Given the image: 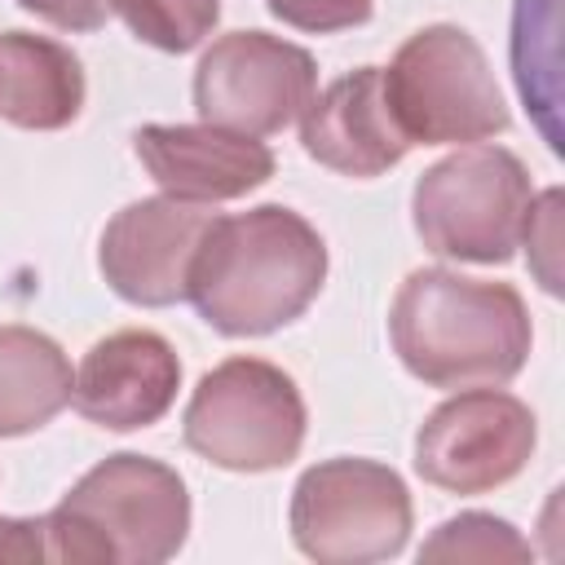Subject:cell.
<instances>
[{"label":"cell","instance_id":"6da1fadb","mask_svg":"<svg viewBox=\"0 0 565 565\" xmlns=\"http://www.w3.org/2000/svg\"><path fill=\"white\" fill-rule=\"evenodd\" d=\"M327 282V243L291 207L212 216L185 300L221 335H269L296 322Z\"/></svg>","mask_w":565,"mask_h":565},{"label":"cell","instance_id":"7a4b0ae2","mask_svg":"<svg viewBox=\"0 0 565 565\" xmlns=\"http://www.w3.org/2000/svg\"><path fill=\"white\" fill-rule=\"evenodd\" d=\"M393 353L428 388L508 384L530 358V309L512 282L415 269L388 313Z\"/></svg>","mask_w":565,"mask_h":565},{"label":"cell","instance_id":"3957f363","mask_svg":"<svg viewBox=\"0 0 565 565\" xmlns=\"http://www.w3.org/2000/svg\"><path fill=\"white\" fill-rule=\"evenodd\" d=\"M185 530L190 494L177 468L124 450L88 468L44 516V552L71 565H159L181 552Z\"/></svg>","mask_w":565,"mask_h":565},{"label":"cell","instance_id":"277c9868","mask_svg":"<svg viewBox=\"0 0 565 565\" xmlns=\"http://www.w3.org/2000/svg\"><path fill=\"white\" fill-rule=\"evenodd\" d=\"M530 203V172L503 146H463L437 159L411 194L415 234L424 238V247L468 265L512 260Z\"/></svg>","mask_w":565,"mask_h":565},{"label":"cell","instance_id":"5b68a950","mask_svg":"<svg viewBox=\"0 0 565 565\" xmlns=\"http://www.w3.org/2000/svg\"><path fill=\"white\" fill-rule=\"evenodd\" d=\"M384 97L411 146L486 141L508 128V106L481 44L450 22L415 31L388 62Z\"/></svg>","mask_w":565,"mask_h":565},{"label":"cell","instance_id":"8992f818","mask_svg":"<svg viewBox=\"0 0 565 565\" xmlns=\"http://www.w3.org/2000/svg\"><path fill=\"white\" fill-rule=\"evenodd\" d=\"M185 446L230 472H274L305 446V397L296 380L260 358H225L185 406Z\"/></svg>","mask_w":565,"mask_h":565},{"label":"cell","instance_id":"52a82bcc","mask_svg":"<svg viewBox=\"0 0 565 565\" xmlns=\"http://www.w3.org/2000/svg\"><path fill=\"white\" fill-rule=\"evenodd\" d=\"M291 539L318 565L388 561L411 539V490L375 459H327L291 490Z\"/></svg>","mask_w":565,"mask_h":565},{"label":"cell","instance_id":"ba28073f","mask_svg":"<svg viewBox=\"0 0 565 565\" xmlns=\"http://www.w3.org/2000/svg\"><path fill=\"white\" fill-rule=\"evenodd\" d=\"M318 93L309 49L269 31H230L212 40L194 71V110L203 124L269 137L305 115Z\"/></svg>","mask_w":565,"mask_h":565},{"label":"cell","instance_id":"9c48e42d","mask_svg":"<svg viewBox=\"0 0 565 565\" xmlns=\"http://www.w3.org/2000/svg\"><path fill=\"white\" fill-rule=\"evenodd\" d=\"M534 411L503 388H468L446 397L415 433V472L450 494H486L508 486L534 455Z\"/></svg>","mask_w":565,"mask_h":565},{"label":"cell","instance_id":"30bf717a","mask_svg":"<svg viewBox=\"0 0 565 565\" xmlns=\"http://www.w3.org/2000/svg\"><path fill=\"white\" fill-rule=\"evenodd\" d=\"M212 225V212L203 203L185 199H137L119 207L97 247L102 278L110 291L141 309H163L185 300L190 265L199 256V243Z\"/></svg>","mask_w":565,"mask_h":565},{"label":"cell","instance_id":"8fae6325","mask_svg":"<svg viewBox=\"0 0 565 565\" xmlns=\"http://www.w3.org/2000/svg\"><path fill=\"white\" fill-rule=\"evenodd\" d=\"M181 388L177 349L146 327H124L97 340L71 384L75 411L110 433H132L168 415Z\"/></svg>","mask_w":565,"mask_h":565},{"label":"cell","instance_id":"7c38bea8","mask_svg":"<svg viewBox=\"0 0 565 565\" xmlns=\"http://www.w3.org/2000/svg\"><path fill=\"white\" fill-rule=\"evenodd\" d=\"M154 185L185 203H225L274 177V150L216 124H146L132 137Z\"/></svg>","mask_w":565,"mask_h":565},{"label":"cell","instance_id":"4fadbf2b","mask_svg":"<svg viewBox=\"0 0 565 565\" xmlns=\"http://www.w3.org/2000/svg\"><path fill=\"white\" fill-rule=\"evenodd\" d=\"M300 146L309 159L344 177H380L402 163L411 141L388 110L380 66H358L313 93L300 115Z\"/></svg>","mask_w":565,"mask_h":565},{"label":"cell","instance_id":"5bb4252c","mask_svg":"<svg viewBox=\"0 0 565 565\" xmlns=\"http://www.w3.org/2000/svg\"><path fill=\"white\" fill-rule=\"evenodd\" d=\"M84 106L79 57L31 31L0 35V119L26 132H57Z\"/></svg>","mask_w":565,"mask_h":565},{"label":"cell","instance_id":"9a60e30c","mask_svg":"<svg viewBox=\"0 0 565 565\" xmlns=\"http://www.w3.org/2000/svg\"><path fill=\"white\" fill-rule=\"evenodd\" d=\"M71 362L35 327H0V437L44 428L71 402Z\"/></svg>","mask_w":565,"mask_h":565},{"label":"cell","instance_id":"2e32d148","mask_svg":"<svg viewBox=\"0 0 565 565\" xmlns=\"http://www.w3.org/2000/svg\"><path fill=\"white\" fill-rule=\"evenodd\" d=\"M128 31L163 53H190L221 18V0H110Z\"/></svg>","mask_w":565,"mask_h":565},{"label":"cell","instance_id":"e0dca14e","mask_svg":"<svg viewBox=\"0 0 565 565\" xmlns=\"http://www.w3.org/2000/svg\"><path fill=\"white\" fill-rule=\"evenodd\" d=\"M419 561H530V543L490 512H459L433 530Z\"/></svg>","mask_w":565,"mask_h":565},{"label":"cell","instance_id":"ac0fdd59","mask_svg":"<svg viewBox=\"0 0 565 565\" xmlns=\"http://www.w3.org/2000/svg\"><path fill=\"white\" fill-rule=\"evenodd\" d=\"M265 4L278 22L296 31H313V35L349 31L371 18V0H265Z\"/></svg>","mask_w":565,"mask_h":565},{"label":"cell","instance_id":"d6986e66","mask_svg":"<svg viewBox=\"0 0 565 565\" xmlns=\"http://www.w3.org/2000/svg\"><path fill=\"white\" fill-rule=\"evenodd\" d=\"M18 4L62 31H97L110 18V0H18Z\"/></svg>","mask_w":565,"mask_h":565},{"label":"cell","instance_id":"ffe728a7","mask_svg":"<svg viewBox=\"0 0 565 565\" xmlns=\"http://www.w3.org/2000/svg\"><path fill=\"white\" fill-rule=\"evenodd\" d=\"M556 212H561V190H547V194L534 199V221L543 225V234H534L530 225L521 230V238L530 243V252H534V256H539V252L547 256V260H543V287H547V291H561L556 265H552V256H556Z\"/></svg>","mask_w":565,"mask_h":565},{"label":"cell","instance_id":"44dd1931","mask_svg":"<svg viewBox=\"0 0 565 565\" xmlns=\"http://www.w3.org/2000/svg\"><path fill=\"white\" fill-rule=\"evenodd\" d=\"M44 516L22 521V516H0V561H44Z\"/></svg>","mask_w":565,"mask_h":565}]
</instances>
